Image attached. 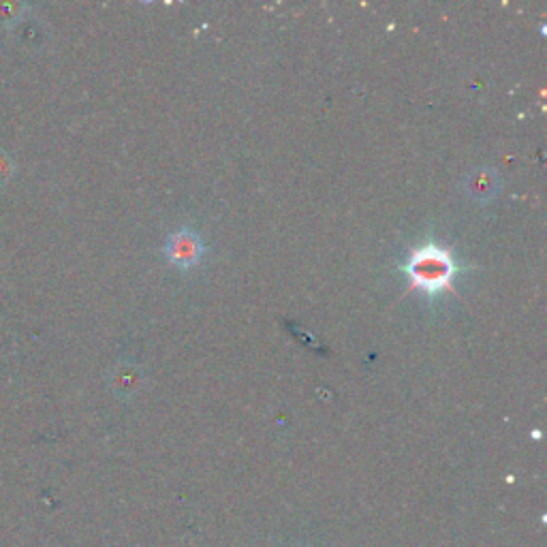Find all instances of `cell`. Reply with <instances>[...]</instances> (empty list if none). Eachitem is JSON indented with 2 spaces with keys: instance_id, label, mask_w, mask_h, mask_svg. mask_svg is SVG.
I'll return each mask as SVG.
<instances>
[{
  "instance_id": "4",
  "label": "cell",
  "mask_w": 547,
  "mask_h": 547,
  "mask_svg": "<svg viewBox=\"0 0 547 547\" xmlns=\"http://www.w3.org/2000/svg\"><path fill=\"white\" fill-rule=\"evenodd\" d=\"M28 13V5L22 3H0V24L13 28L18 22H22Z\"/></svg>"
},
{
  "instance_id": "5",
  "label": "cell",
  "mask_w": 547,
  "mask_h": 547,
  "mask_svg": "<svg viewBox=\"0 0 547 547\" xmlns=\"http://www.w3.org/2000/svg\"><path fill=\"white\" fill-rule=\"evenodd\" d=\"M137 383H139V372L133 366L120 368L114 377V387L122 394H131Z\"/></svg>"
},
{
  "instance_id": "6",
  "label": "cell",
  "mask_w": 547,
  "mask_h": 547,
  "mask_svg": "<svg viewBox=\"0 0 547 547\" xmlns=\"http://www.w3.org/2000/svg\"><path fill=\"white\" fill-rule=\"evenodd\" d=\"M13 171H15L13 159H11L7 150L0 148V191H3L5 186L9 184V180L13 178Z\"/></svg>"
},
{
  "instance_id": "1",
  "label": "cell",
  "mask_w": 547,
  "mask_h": 547,
  "mask_svg": "<svg viewBox=\"0 0 547 547\" xmlns=\"http://www.w3.org/2000/svg\"><path fill=\"white\" fill-rule=\"evenodd\" d=\"M456 261L447 248L439 244H424L415 248L404 272L409 276V285L415 291L428 295L453 291V276H456Z\"/></svg>"
},
{
  "instance_id": "3",
  "label": "cell",
  "mask_w": 547,
  "mask_h": 547,
  "mask_svg": "<svg viewBox=\"0 0 547 547\" xmlns=\"http://www.w3.org/2000/svg\"><path fill=\"white\" fill-rule=\"evenodd\" d=\"M498 186H500V180L492 169H477L475 174H471V178H468L466 191L475 199L483 201V199L494 197L498 193Z\"/></svg>"
},
{
  "instance_id": "2",
  "label": "cell",
  "mask_w": 547,
  "mask_h": 547,
  "mask_svg": "<svg viewBox=\"0 0 547 547\" xmlns=\"http://www.w3.org/2000/svg\"><path fill=\"white\" fill-rule=\"evenodd\" d=\"M165 253L169 261L178 265V268H193L201 261L203 255V242L191 229H180L167 240Z\"/></svg>"
}]
</instances>
